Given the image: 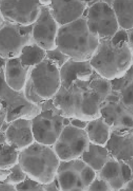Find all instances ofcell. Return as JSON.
<instances>
[{"label":"cell","instance_id":"1f68e13d","mask_svg":"<svg viewBox=\"0 0 133 191\" xmlns=\"http://www.w3.org/2000/svg\"><path fill=\"white\" fill-rule=\"evenodd\" d=\"M74 119L71 121L72 125L84 129H85L88 122L83 121L77 119Z\"/></svg>","mask_w":133,"mask_h":191},{"label":"cell","instance_id":"44dd1931","mask_svg":"<svg viewBox=\"0 0 133 191\" xmlns=\"http://www.w3.org/2000/svg\"><path fill=\"white\" fill-rule=\"evenodd\" d=\"M85 130L90 142L105 147L109 137L111 128L101 117L88 122Z\"/></svg>","mask_w":133,"mask_h":191},{"label":"cell","instance_id":"277c9868","mask_svg":"<svg viewBox=\"0 0 133 191\" xmlns=\"http://www.w3.org/2000/svg\"><path fill=\"white\" fill-rule=\"evenodd\" d=\"M61 189L63 191H81L94 180V170L83 160L61 163L57 170Z\"/></svg>","mask_w":133,"mask_h":191},{"label":"cell","instance_id":"ba28073f","mask_svg":"<svg viewBox=\"0 0 133 191\" xmlns=\"http://www.w3.org/2000/svg\"><path fill=\"white\" fill-rule=\"evenodd\" d=\"M40 4L39 0H0V11L5 21L28 26L38 18Z\"/></svg>","mask_w":133,"mask_h":191},{"label":"cell","instance_id":"7a4b0ae2","mask_svg":"<svg viewBox=\"0 0 133 191\" xmlns=\"http://www.w3.org/2000/svg\"><path fill=\"white\" fill-rule=\"evenodd\" d=\"M89 31L87 21L77 19L59 28L55 45L72 61L86 62L92 56L98 45V38Z\"/></svg>","mask_w":133,"mask_h":191},{"label":"cell","instance_id":"8992f818","mask_svg":"<svg viewBox=\"0 0 133 191\" xmlns=\"http://www.w3.org/2000/svg\"><path fill=\"white\" fill-rule=\"evenodd\" d=\"M87 89H66L61 86L52 97L54 104L65 117L87 122L89 109L86 101Z\"/></svg>","mask_w":133,"mask_h":191},{"label":"cell","instance_id":"cb8c5ba5","mask_svg":"<svg viewBox=\"0 0 133 191\" xmlns=\"http://www.w3.org/2000/svg\"><path fill=\"white\" fill-rule=\"evenodd\" d=\"M46 56V50L33 41L24 47L19 58L22 66L28 69L39 63Z\"/></svg>","mask_w":133,"mask_h":191},{"label":"cell","instance_id":"7402d4cb","mask_svg":"<svg viewBox=\"0 0 133 191\" xmlns=\"http://www.w3.org/2000/svg\"><path fill=\"white\" fill-rule=\"evenodd\" d=\"M109 154L105 147L90 142L88 150L82 155L84 162L94 170L98 171L108 160Z\"/></svg>","mask_w":133,"mask_h":191},{"label":"cell","instance_id":"ac0fdd59","mask_svg":"<svg viewBox=\"0 0 133 191\" xmlns=\"http://www.w3.org/2000/svg\"><path fill=\"white\" fill-rule=\"evenodd\" d=\"M91 66L86 62L70 59L60 70L61 86L65 88L88 81L91 73Z\"/></svg>","mask_w":133,"mask_h":191},{"label":"cell","instance_id":"6da1fadb","mask_svg":"<svg viewBox=\"0 0 133 191\" xmlns=\"http://www.w3.org/2000/svg\"><path fill=\"white\" fill-rule=\"evenodd\" d=\"M127 33L119 30L110 39L98 45L90 65L102 78L113 80L123 76L132 64Z\"/></svg>","mask_w":133,"mask_h":191},{"label":"cell","instance_id":"52a82bcc","mask_svg":"<svg viewBox=\"0 0 133 191\" xmlns=\"http://www.w3.org/2000/svg\"><path fill=\"white\" fill-rule=\"evenodd\" d=\"M60 70L52 60L46 58L31 69L29 76L39 96L47 99L57 92L61 86Z\"/></svg>","mask_w":133,"mask_h":191},{"label":"cell","instance_id":"3957f363","mask_svg":"<svg viewBox=\"0 0 133 191\" xmlns=\"http://www.w3.org/2000/svg\"><path fill=\"white\" fill-rule=\"evenodd\" d=\"M19 162L32 180L46 184L54 181L58 161L48 147L37 143L31 144L20 152Z\"/></svg>","mask_w":133,"mask_h":191},{"label":"cell","instance_id":"83f0119b","mask_svg":"<svg viewBox=\"0 0 133 191\" xmlns=\"http://www.w3.org/2000/svg\"><path fill=\"white\" fill-rule=\"evenodd\" d=\"M11 172L7 177L5 182H19L25 179V175L23 171L19 164H17L10 169Z\"/></svg>","mask_w":133,"mask_h":191},{"label":"cell","instance_id":"d4e9b609","mask_svg":"<svg viewBox=\"0 0 133 191\" xmlns=\"http://www.w3.org/2000/svg\"><path fill=\"white\" fill-rule=\"evenodd\" d=\"M15 149L11 145L0 144V168L11 166L15 163L17 156Z\"/></svg>","mask_w":133,"mask_h":191},{"label":"cell","instance_id":"d6a6232c","mask_svg":"<svg viewBox=\"0 0 133 191\" xmlns=\"http://www.w3.org/2000/svg\"><path fill=\"white\" fill-rule=\"evenodd\" d=\"M14 186L6 183H0V191H15Z\"/></svg>","mask_w":133,"mask_h":191},{"label":"cell","instance_id":"ffe728a7","mask_svg":"<svg viewBox=\"0 0 133 191\" xmlns=\"http://www.w3.org/2000/svg\"><path fill=\"white\" fill-rule=\"evenodd\" d=\"M28 69L23 67L19 57L8 59L6 62L5 77L8 86L17 91L25 83Z\"/></svg>","mask_w":133,"mask_h":191},{"label":"cell","instance_id":"4316f807","mask_svg":"<svg viewBox=\"0 0 133 191\" xmlns=\"http://www.w3.org/2000/svg\"><path fill=\"white\" fill-rule=\"evenodd\" d=\"M24 94L28 100L37 104L42 103L46 100L39 96L36 92L29 76L25 83Z\"/></svg>","mask_w":133,"mask_h":191},{"label":"cell","instance_id":"603a6c76","mask_svg":"<svg viewBox=\"0 0 133 191\" xmlns=\"http://www.w3.org/2000/svg\"><path fill=\"white\" fill-rule=\"evenodd\" d=\"M133 0H114L112 3L113 9L120 26L125 29L133 27Z\"/></svg>","mask_w":133,"mask_h":191},{"label":"cell","instance_id":"9a60e30c","mask_svg":"<svg viewBox=\"0 0 133 191\" xmlns=\"http://www.w3.org/2000/svg\"><path fill=\"white\" fill-rule=\"evenodd\" d=\"M99 176L115 189H121L132 180L131 167L123 161L114 159L106 163L100 170Z\"/></svg>","mask_w":133,"mask_h":191},{"label":"cell","instance_id":"9c48e42d","mask_svg":"<svg viewBox=\"0 0 133 191\" xmlns=\"http://www.w3.org/2000/svg\"><path fill=\"white\" fill-rule=\"evenodd\" d=\"M89 143L85 129L69 125L61 132L55 145V151L60 159H71L87 151Z\"/></svg>","mask_w":133,"mask_h":191},{"label":"cell","instance_id":"484cf974","mask_svg":"<svg viewBox=\"0 0 133 191\" xmlns=\"http://www.w3.org/2000/svg\"><path fill=\"white\" fill-rule=\"evenodd\" d=\"M46 56L45 58L52 60L60 70L63 65L70 58L57 48L52 50H46Z\"/></svg>","mask_w":133,"mask_h":191},{"label":"cell","instance_id":"4dcf8cb0","mask_svg":"<svg viewBox=\"0 0 133 191\" xmlns=\"http://www.w3.org/2000/svg\"><path fill=\"white\" fill-rule=\"evenodd\" d=\"M107 182L102 179H94L89 186V190L90 191H107L110 188Z\"/></svg>","mask_w":133,"mask_h":191},{"label":"cell","instance_id":"e575fe53","mask_svg":"<svg viewBox=\"0 0 133 191\" xmlns=\"http://www.w3.org/2000/svg\"><path fill=\"white\" fill-rule=\"evenodd\" d=\"M11 172L10 170L0 169V178H3L9 174Z\"/></svg>","mask_w":133,"mask_h":191},{"label":"cell","instance_id":"4fadbf2b","mask_svg":"<svg viewBox=\"0 0 133 191\" xmlns=\"http://www.w3.org/2000/svg\"><path fill=\"white\" fill-rule=\"evenodd\" d=\"M3 72H0V102L6 114L7 121H12L27 113L29 103L23 92L10 88L5 81Z\"/></svg>","mask_w":133,"mask_h":191},{"label":"cell","instance_id":"5bb4252c","mask_svg":"<svg viewBox=\"0 0 133 191\" xmlns=\"http://www.w3.org/2000/svg\"><path fill=\"white\" fill-rule=\"evenodd\" d=\"M40 14L33 26V42L45 50L53 49L58 30L57 24L49 8L41 5Z\"/></svg>","mask_w":133,"mask_h":191},{"label":"cell","instance_id":"836d02e7","mask_svg":"<svg viewBox=\"0 0 133 191\" xmlns=\"http://www.w3.org/2000/svg\"><path fill=\"white\" fill-rule=\"evenodd\" d=\"M47 191H57L59 190L57 187L56 185L55 182L53 181L47 185L45 188Z\"/></svg>","mask_w":133,"mask_h":191},{"label":"cell","instance_id":"2e32d148","mask_svg":"<svg viewBox=\"0 0 133 191\" xmlns=\"http://www.w3.org/2000/svg\"><path fill=\"white\" fill-rule=\"evenodd\" d=\"M49 4L50 13L61 27L77 19L84 9L83 3L79 0H52Z\"/></svg>","mask_w":133,"mask_h":191},{"label":"cell","instance_id":"d6986e66","mask_svg":"<svg viewBox=\"0 0 133 191\" xmlns=\"http://www.w3.org/2000/svg\"><path fill=\"white\" fill-rule=\"evenodd\" d=\"M30 120L19 118L13 120L8 128L6 137L10 145L16 149L25 147L33 140Z\"/></svg>","mask_w":133,"mask_h":191},{"label":"cell","instance_id":"f1b7e54d","mask_svg":"<svg viewBox=\"0 0 133 191\" xmlns=\"http://www.w3.org/2000/svg\"><path fill=\"white\" fill-rule=\"evenodd\" d=\"M16 188L18 191L44 190L41 184L30 179L18 184Z\"/></svg>","mask_w":133,"mask_h":191},{"label":"cell","instance_id":"8d00e7d4","mask_svg":"<svg viewBox=\"0 0 133 191\" xmlns=\"http://www.w3.org/2000/svg\"><path fill=\"white\" fill-rule=\"evenodd\" d=\"M5 22L0 11V29L3 26Z\"/></svg>","mask_w":133,"mask_h":191},{"label":"cell","instance_id":"74e56055","mask_svg":"<svg viewBox=\"0 0 133 191\" xmlns=\"http://www.w3.org/2000/svg\"><path fill=\"white\" fill-rule=\"evenodd\" d=\"M0 113H1V112H0ZM1 113H0V128L1 127L2 124V122L3 121V120L2 119V118L1 117Z\"/></svg>","mask_w":133,"mask_h":191},{"label":"cell","instance_id":"8fae6325","mask_svg":"<svg viewBox=\"0 0 133 191\" xmlns=\"http://www.w3.org/2000/svg\"><path fill=\"white\" fill-rule=\"evenodd\" d=\"M62 117L50 109L41 111L32 119L34 137L39 143L50 145L54 143L63 130Z\"/></svg>","mask_w":133,"mask_h":191},{"label":"cell","instance_id":"30bf717a","mask_svg":"<svg viewBox=\"0 0 133 191\" xmlns=\"http://www.w3.org/2000/svg\"><path fill=\"white\" fill-rule=\"evenodd\" d=\"M87 18L88 29L93 35L106 38L116 33L118 24L115 13L106 2H98L92 5L89 9Z\"/></svg>","mask_w":133,"mask_h":191},{"label":"cell","instance_id":"f546056e","mask_svg":"<svg viewBox=\"0 0 133 191\" xmlns=\"http://www.w3.org/2000/svg\"><path fill=\"white\" fill-rule=\"evenodd\" d=\"M122 95L121 102L126 108L133 111L132 85L124 89L122 91Z\"/></svg>","mask_w":133,"mask_h":191},{"label":"cell","instance_id":"7c38bea8","mask_svg":"<svg viewBox=\"0 0 133 191\" xmlns=\"http://www.w3.org/2000/svg\"><path fill=\"white\" fill-rule=\"evenodd\" d=\"M105 147L114 159L132 165L133 128H111Z\"/></svg>","mask_w":133,"mask_h":191},{"label":"cell","instance_id":"5b68a950","mask_svg":"<svg viewBox=\"0 0 133 191\" xmlns=\"http://www.w3.org/2000/svg\"><path fill=\"white\" fill-rule=\"evenodd\" d=\"M32 24L23 26L5 21L0 29V57L8 59L19 57L24 47L33 41Z\"/></svg>","mask_w":133,"mask_h":191},{"label":"cell","instance_id":"d590c367","mask_svg":"<svg viewBox=\"0 0 133 191\" xmlns=\"http://www.w3.org/2000/svg\"><path fill=\"white\" fill-rule=\"evenodd\" d=\"M5 134L0 132V144L5 143Z\"/></svg>","mask_w":133,"mask_h":191},{"label":"cell","instance_id":"e0dca14e","mask_svg":"<svg viewBox=\"0 0 133 191\" xmlns=\"http://www.w3.org/2000/svg\"><path fill=\"white\" fill-rule=\"evenodd\" d=\"M101 117L111 128H133V111L121 102H107L102 107Z\"/></svg>","mask_w":133,"mask_h":191}]
</instances>
